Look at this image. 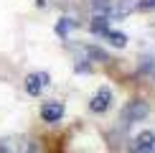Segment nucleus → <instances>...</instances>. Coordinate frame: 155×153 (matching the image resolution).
I'll return each mask as SVG.
<instances>
[{
	"label": "nucleus",
	"mask_w": 155,
	"mask_h": 153,
	"mask_svg": "<svg viewBox=\"0 0 155 153\" xmlns=\"http://www.w3.org/2000/svg\"><path fill=\"white\" fill-rule=\"evenodd\" d=\"M0 153H38V148L28 138H5L0 140Z\"/></svg>",
	"instance_id": "1"
},
{
	"label": "nucleus",
	"mask_w": 155,
	"mask_h": 153,
	"mask_svg": "<svg viewBox=\"0 0 155 153\" xmlns=\"http://www.w3.org/2000/svg\"><path fill=\"white\" fill-rule=\"evenodd\" d=\"M48 82H51V79H48V74H46V72H33V74L25 76V92L36 97V94H41V89L46 87Z\"/></svg>",
	"instance_id": "2"
},
{
	"label": "nucleus",
	"mask_w": 155,
	"mask_h": 153,
	"mask_svg": "<svg viewBox=\"0 0 155 153\" xmlns=\"http://www.w3.org/2000/svg\"><path fill=\"white\" fill-rule=\"evenodd\" d=\"M109 105H112V92H109V87H99L97 94L92 97V102H89L92 112H107Z\"/></svg>",
	"instance_id": "3"
},
{
	"label": "nucleus",
	"mask_w": 155,
	"mask_h": 153,
	"mask_svg": "<svg viewBox=\"0 0 155 153\" xmlns=\"http://www.w3.org/2000/svg\"><path fill=\"white\" fill-rule=\"evenodd\" d=\"M147 112H150V107H147V102L143 100H132L130 105L125 107V120H130V123H137V120H145Z\"/></svg>",
	"instance_id": "4"
},
{
	"label": "nucleus",
	"mask_w": 155,
	"mask_h": 153,
	"mask_svg": "<svg viewBox=\"0 0 155 153\" xmlns=\"http://www.w3.org/2000/svg\"><path fill=\"white\" fill-rule=\"evenodd\" d=\"M135 151L137 153H155V133L153 130H143L135 138Z\"/></svg>",
	"instance_id": "5"
},
{
	"label": "nucleus",
	"mask_w": 155,
	"mask_h": 153,
	"mask_svg": "<svg viewBox=\"0 0 155 153\" xmlns=\"http://www.w3.org/2000/svg\"><path fill=\"white\" fill-rule=\"evenodd\" d=\"M41 117L46 120V123H59L64 117V105L61 102H46V105L41 107Z\"/></svg>",
	"instance_id": "6"
},
{
	"label": "nucleus",
	"mask_w": 155,
	"mask_h": 153,
	"mask_svg": "<svg viewBox=\"0 0 155 153\" xmlns=\"http://www.w3.org/2000/svg\"><path fill=\"white\" fill-rule=\"evenodd\" d=\"M104 38H107L109 43H112V46H117V49H122V46L127 43V36L122 33V31H112V28H109L107 33H104Z\"/></svg>",
	"instance_id": "7"
},
{
	"label": "nucleus",
	"mask_w": 155,
	"mask_h": 153,
	"mask_svg": "<svg viewBox=\"0 0 155 153\" xmlns=\"http://www.w3.org/2000/svg\"><path fill=\"white\" fill-rule=\"evenodd\" d=\"M109 18H104V15H97L94 18V23H92V31H97V33H102V36H104L107 33V31H109Z\"/></svg>",
	"instance_id": "8"
},
{
	"label": "nucleus",
	"mask_w": 155,
	"mask_h": 153,
	"mask_svg": "<svg viewBox=\"0 0 155 153\" xmlns=\"http://www.w3.org/2000/svg\"><path fill=\"white\" fill-rule=\"evenodd\" d=\"M89 3H92V8L99 10V13H109L112 10V0H89Z\"/></svg>",
	"instance_id": "9"
},
{
	"label": "nucleus",
	"mask_w": 155,
	"mask_h": 153,
	"mask_svg": "<svg viewBox=\"0 0 155 153\" xmlns=\"http://www.w3.org/2000/svg\"><path fill=\"white\" fill-rule=\"evenodd\" d=\"M74 21H71V18H61V21H59V25H56V33H59V36H66V31L69 28H74Z\"/></svg>",
	"instance_id": "10"
},
{
	"label": "nucleus",
	"mask_w": 155,
	"mask_h": 153,
	"mask_svg": "<svg viewBox=\"0 0 155 153\" xmlns=\"http://www.w3.org/2000/svg\"><path fill=\"white\" fill-rule=\"evenodd\" d=\"M135 8L137 10H155V0H137Z\"/></svg>",
	"instance_id": "11"
}]
</instances>
